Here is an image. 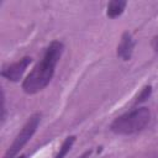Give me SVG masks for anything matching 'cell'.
I'll list each match as a JSON object with an SVG mask.
<instances>
[{
  "label": "cell",
  "instance_id": "obj_1",
  "mask_svg": "<svg viewBox=\"0 0 158 158\" xmlns=\"http://www.w3.org/2000/svg\"><path fill=\"white\" fill-rule=\"evenodd\" d=\"M63 49L64 46L59 41L49 43L41 62L37 63V65L22 81V89L26 94H36L49 84L54 74V68L62 57Z\"/></svg>",
  "mask_w": 158,
  "mask_h": 158
},
{
  "label": "cell",
  "instance_id": "obj_2",
  "mask_svg": "<svg viewBox=\"0 0 158 158\" xmlns=\"http://www.w3.org/2000/svg\"><path fill=\"white\" fill-rule=\"evenodd\" d=\"M151 120V112L147 107L133 109L114 120L110 128L116 135H133L142 131Z\"/></svg>",
  "mask_w": 158,
  "mask_h": 158
},
{
  "label": "cell",
  "instance_id": "obj_3",
  "mask_svg": "<svg viewBox=\"0 0 158 158\" xmlns=\"http://www.w3.org/2000/svg\"><path fill=\"white\" fill-rule=\"evenodd\" d=\"M40 122H41V114H33L27 120V122L23 125L21 131L17 133V136L14 139V142L11 143L9 149L6 151L4 158H14L23 148V146L32 138V136L37 131V127H38Z\"/></svg>",
  "mask_w": 158,
  "mask_h": 158
},
{
  "label": "cell",
  "instance_id": "obj_4",
  "mask_svg": "<svg viewBox=\"0 0 158 158\" xmlns=\"http://www.w3.org/2000/svg\"><path fill=\"white\" fill-rule=\"evenodd\" d=\"M31 60H32L31 57H23L22 59L17 60L7 67H4V69L1 70V75L4 78H6L7 80L16 83L22 78V75H23L25 70L27 69V67L30 65Z\"/></svg>",
  "mask_w": 158,
  "mask_h": 158
},
{
  "label": "cell",
  "instance_id": "obj_5",
  "mask_svg": "<svg viewBox=\"0 0 158 158\" xmlns=\"http://www.w3.org/2000/svg\"><path fill=\"white\" fill-rule=\"evenodd\" d=\"M133 48H135V41L131 33L125 32L117 46V57L121 58L122 60H130L133 53Z\"/></svg>",
  "mask_w": 158,
  "mask_h": 158
},
{
  "label": "cell",
  "instance_id": "obj_6",
  "mask_svg": "<svg viewBox=\"0 0 158 158\" xmlns=\"http://www.w3.org/2000/svg\"><path fill=\"white\" fill-rule=\"evenodd\" d=\"M126 7V1H121V0H114V1H110L109 5H107V16L110 19H115L117 16H120L123 10Z\"/></svg>",
  "mask_w": 158,
  "mask_h": 158
},
{
  "label": "cell",
  "instance_id": "obj_7",
  "mask_svg": "<svg viewBox=\"0 0 158 158\" xmlns=\"http://www.w3.org/2000/svg\"><path fill=\"white\" fill-rule=\"evenodd\" d=\"M74 142H75V136L67 137L64 139V142L62 143V146H60V148H59V151H58V153H57V156L54 158H64L67 156V153L70 151V148H72Z\"/></svg>",
  "mask_w": 158,
  "mask_h": 158
},
{
  "label": "cell",
  "instance_id": "obj_8",
  "mask_svg": "<svg viewBox=\"0 0 158 158\" xmlns=\"http://www.w3.org/2000/svg\"><path fill=\"white\" fill-rule=\"evenodd\" d=\"M151 91H152V88H151V86H144V88H143V90L141 91L139 96L137 98V100H136V104L143 102L146 99H148V96L151 95Z\"/></svg>",
  "mask_w": 158,
  "mask_h": 158
},
{
  "label": "cell",
  "instance_id": "obj_9",
  "mask_svg": "<svg viewBox=\"0 0 158 158\" xmlns=\"http://www.w3.org/2000/svg\"><path fill=\"white\" fill-rule=\"evenodd\" d=\"M152 46H153V49L158 53V36H156L153 38V42H152Z\"/></svg>",
  "mask_w": 158,
  "mask_h": 158
},
{
  "label": "cell",
  "instance_id": "obj_10",
  "mask_svg": "<svg viewBox=\"0 0 158 158\" xmlns=\"http://www.w3.org/2000/svg\"><path fill=\"white\" fill-rule=\"evenodd\" d=\"M19 158H26V156H20Z\"/></svg>",
  "mask_w": 158,
  "mask_h": 158
}]
</instances>
